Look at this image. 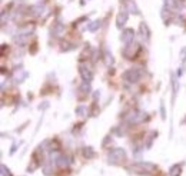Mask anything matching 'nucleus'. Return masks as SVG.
Here are the masks:
<instances>
[{
    "label": "nucleus",
    "instance_id": "obj_5",
    "mask_svg": "<svg viewBox=\"0 0 186 176\" xmlns=\"http://www.w3.org/2000/svg\"><path fill=\"white\" fill-rule=\"evenodd\" d=\"M79 69H80V74H82V78H83V80L84 82H90L92 78H93V73H92L90 69H89L86 64H83V63H80Z\"/></svg>",
    "mask_w": 186,
    "mask_h": 176
},
{
    "label": "nucleus",
    "instance_id": "obj_17",
    "mask_svg": "<svg viewBox=\"0 0 186 176\" xmlns=\"http://www.w3.org/2000/svg\"><path fill=\"white\" fill-rule=\"evenodd\" d=\"M80 2H82V4H84L86 2H89V0H80Z\"/></svg>",
    "mask_w": 186,
    "mask_h": 176
},
{
    "label": "nucleus",
    "instance_id": "obj_15",
    "mask_svg": "<svg viewBox=\"0 0 186 176\" xmlns=\"http://www.w3.org/2000/svg\"><path fill=\"white\" fill-rule=\"evenodd\" d=\"M93 155H95V153L92 152V148H86V149H84V156H86V158H93Z\"/></svg>",
    "mask_w": 186,
    "mask_h": 176
},
{
    "label": "nucleus",
    "instance_id": "obj_1",
    "mask_svg": "<svg viewBox=\"0 0 186 176\" xmlns=\"http://www.w3.org/2000/svg\"><path fill=\"white\" fill-rule=\"evenodd\" d=\"M141 76H142V72L139 69H129L127 72L123 73L122 78L126 82H129V83H135V82H137L141 79Z\"/></svg>",
    "mask_w": 186,
    "mask_h": 176
},
{
    "label": "nucleus",
    "instance_id": "obj_3",
    "mask_svg": "<svg viewBox=\"0 0 186 176\" xmlns=\"http://www.w3.org/2000/svg\"><path fill=\"white\" fill-rule=\"evenodd\" d=\"M125 150L123 149H113L112 152L109 153V156H107V159H109L110 163H117L120 162L122 159H125Z\"/></svg>",
    "mask_w": 186,
    "mask_h": 176
},
{
    "label": "nucleus",
    "instance_id": "obj_13",
    "mask_svg": "<svg viewBox=\"0 0 186 176\" xmlns=\"http://www.w3.org/2000/svg\"><path fill=\"white\" fill-rule=\"evenodd\" d=\"M179 173H180V168L178 165H175L172 169H170V175L172 176H179Z\"/></svg>",
    "mask_w": 186,
    "mask_h": 176
},
{
    "label": "nucleus",
    "instance_id": "obj_2",
    "mask_svg": "<svg viewBox=\"0 0 186 176\" xmlns=\"http://www.w3.org/2000/svg\"><path fill=\"white\" fill-rule=\"evenodd\" d=\"M153 169H156V168L153 165H150V163H136V165L129 168V170H133V172H137V173H148Z\"/></svg>",
    "mask_w": 186,
    "mask_h": 176
},
{
    "label": "nucleus",
    "instance_id": "obj_16",
    "mask_svg": "<svg viewBox=\"0 0 186 176\" xmlns=\"http://www.w3.org/2000/svg\"><path fill=\"white\" fill-rule=\"evenodd\" d=\"M62 30H63V26H62V25H56V29H55V35L60 36V33H62Z\"/></svg>",
    "mask_w": 186,
    "mask_h": 176
},
{
    "label": "nucleus",
    "instance_id": "obj_8",
    "mask_svg": "<svg viewBox=\"0 0 186 176\" xmlns=\"http://www.w3.org/2000/svg\"><path fill=\"white\" fill-rule=\"evenodd\" d=\"M127 21V12L123 10L117 14V19H116V23H117V27H122L125 23Z\"/></svg>",
    "mask_w": 186,
    "mask_h": 176
},
{
    "label": "nucleus",
    "instance_id": "obj_10",
    "mask_svg": "<svg viewBox=\"0 0 186 176\" xmlns=\"http://www.w3.org/2000/svg\"><path fill=\"white\" fill-rule=\"evenodd\" d=\"M43 10H45V7H43V4H42V3H39V4H36V6H33V7H32L33 14H36V16H40Z\"/></svg>",
    "mask_w": 186,
    "mask_h": 176
},
{
    "label": "nucleus",
    "instance_id": "obj_4",
    "mask_svg": "<svg viewBox=\"0 0 186 176\" xmlns=\"http://www.w3.org/2000/svg\"><path fill=\"white\" fill-rule=\"evenodd\" d=\"M137 49H139V46H137L136 43H133V42L127 43V46L123 49V56L126 57V59H133V56L136 55Z\"/></svg>",
    "mask_w": 186,
    "mask_h": 176
},
{
    "label": "nucleus",
    "instance_id": "obj_14",
    "mask_svg": "<svg viewBox=\"0 0 186 176\" xmlns=\"http://www.w3.org/2000/svg\"><path fill=\"white\" fill-rule=\"evenodd\" d=\"M84 112H86V107H84V106H79V107L76 109V113L79 115V116H83Z\"/></svg>",
    "mask_w": 186,
    "mask_h": 176
},
{
    "label": "nucleus",
    "instance_id": "obj_9",
    "mask_svg": "<svg viewBox=\"0 0 186 176\" xmlns=\"http://www.w3.org/2000/svg\"><path fill=\"white\" fill-rule=\"evenodd\" d=\"M139 30H141L142 37H143V39H146V40H149V37H150V32H149L148 25H146V23H142L141 27H139Z\"/></svg>",
    "mask_w": 186,
    "mask_h": 176
},
{
    "label": "nucleus",
    "instance_id": "obj_12",
    "mask_svg": "<svg viewBox=\"0 0 186 176\" xmlns=\"http://www.w3.org/2000/svg\"><path fill=\"white\" fill-rule=\"evenodd\" d=\"M100 23H102V21H100V20H95V21H93V23H92V25L90 26H89V30H90V32H95V30H96V29H98V27H100Z\"/></svg>",
    "mask_w": 186,
    "mask_h": 176
},
{
    "label": "nucleus",
    "instance_id": "obj_7",
    "mask_svg": "<svg viewBox=\"0 0 186 176\" xmlns=\"http://www.w3.org/2000/svg\"><path fill=\"white\" fill-rule=\"evenodd\" d=\"M145 116L146 115H143L142 112H133L127 117V120H129V123H139V122H142L145 119Z\"/></svg>",
    "mask_w": 186,
    "mask_h": 176
},
{
    "label": "nucleus",
    "instance_id": "obj_6",
    "mask_svg": "<svg viewBox=\"0 0 186 176\" xmlns=\"http://www.w3.org/2000/svg\"><path fill=\"white\" fill-rule=\"evenodd\" d=\"M133 36H135V32L132 29H126V30H123L122 32V36H120V39H122L123 43H130L133 42Z\"/></svg>",
    "mask_w": 186,
    "mask_h": 176
},
{
    "label": "nucleus",
    "instance_id": "obj_11",
    "mask_svg": "<svg viewBox=\"0 0 186 176\" xmlns=\"http://www.w3.org/2000/svg\"><path fill=\"white\" fill-rule=\"evenodd\" d=\"M26 76H27V73H26V72H23V70H16L14 72V79H16V80L17 82H21L23 80V79L26 78Z\"/></svg>",
    "mask_w": 186,
    "mask_h": 176
}]
</instances>
